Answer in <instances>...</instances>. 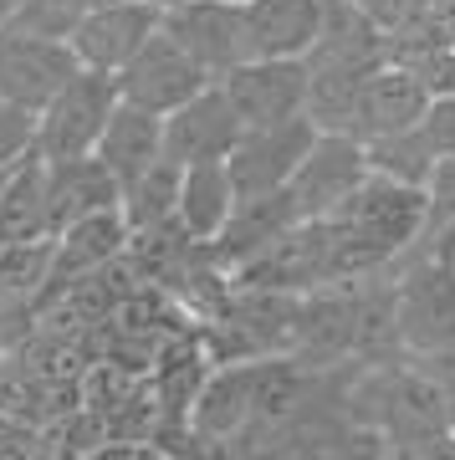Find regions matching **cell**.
Instances as JSON below:
<instances>
[{
	"label": "cell",
	"instance_id": "cell-1",
	"mask_svg": "<svg viewBox=\"0 0 455 460\" xmlns=\"http://www.w3.org/2000/svg\"><path fill=\"white\" fill-rule=\"evenodd\" d=\"M405 271L394 277V328L405 353L455 348V246L405 251Z\"/></svg>",
	"mask_w": 455,
	"mask_h": 460
},
{
	"label": "cell",
	"instance_id": "cell-2",
	"mask_svg": "<svg viewBox=\"0 0 455 460\" xmlns=\"http://www.w3.org/2000/svg\"><path fill=\"white\" fill-rule=\"evenodd\" d=\"M333 220L353 230L379 261H399L405 251H415V241L424 235L430 220V190L424 184H405L389 174H369L353 190V199L333 210Z\"/></svg>",
	"mask_w": 455,
	"mask_h": 460
},
{
	"label": "cell",
	"instance_id": "cell-3",
	"mask_svg": "<svg viewBox=\"0 0 455 460\" xmlns=\"http://www.w3.org/2000/svg\"><path fill=\"white\" fill-rule=\"evenodd\" d=\"M118 108V77L98 66H77L67 87L36 113V154L57 164V159H82L93 154Z\"/></svg>",
	"mask_w": 455,
	"mask_h": 460
},
{
	"label": "cell",
	"instance_id": "cell-4",
	"mask_svg": "<svg viewBox=\"0 0 455 460\" xmlns=\"http://www.w3.org/2000/svg\"><path fill=\"white\" fill-rule=\"evenodd\" d=\"M159 31H169L179 47L190 51L205 77L220 83L226 72L251 62L245 51V16L241 0H164L159 5Z\"/></svg>",
	"mask_w": 455,
	"mask_h": 460
},
{
	"label": "cell",
	"instance_id": "cell-5",
	"mask_svg": "<svg viewBox=\"0 0 455 460\" xmlns=\"http://www.w3.org/2000/svg\"><path fill=\"white\" fill-rule=\"evenodd\" d=\"M77 66L82 62L72 41L26 31V26H0V98L5 102H16L26 113H41Z\"/></svg>",
	"mask_w": 455,
	"mask_h": 460
},
{
	"label": "cell",
	"instance_id": "cell-6",
	"mask_svg": "<svg viewBox=\"0 0 455 460\" xmlns=\"http://www.w3.org/2000/svg\"><path fill=\"white\" fill-rule=\"evenodd\" d=\"M369 148L353 133H317V144L308 148V159L297 164L287 195H292L297 220H323V215L343 210L353 190L369 180Z\"/></svg>",
	"mask_w": 455,
	"mask_h": 460
},
{
	"label": "cell",
	"instance_id": "cell-7",
	"mask_svg": "<svg viewBox=\"0 0 455 460\" xmlns=\"http://www.w3.org/2000/svg\"><path fill=\"white\" fill-rule=\"evenodd\" d=\"M312 144H317V123L308 113L287 118V123H266V128H245L241 144L230 148V159H226L230 180H236V195L256 199V195L287 190Z\"/></svg>",
	"mask_w": 455,
	"mask_h": 460
},
{
	"label": "cell",
	"instance_id": "cell-8",
	"mask_svg": "<svg viewBox=\"0 0 455 460\" xmlns=\"http://www.w3.org/2000/svg\"><path fill=\"white\" fill-rule=\"evenodd\" d=\"M200 87H210L205 66L179 47L169 31H154L138 47V57L118 72V98L133 102V108H144V113H159V118L184 108Z\"/></svg>",
	"mask_w": 455,
	"mask_h": 460
},
{
	"label": "cell",
	"instance_id": "cell-9",
	"mask_svg": "<svg viewBox=\"0 0 455 460\" xmlns=\"http://www.w3.org/2000/svg\"><path fill=\"white\" fill-rule=\"evenodd\" d=\"M230 108L241 118V128H266V123H287V118L308 113V87L312 72L308 62H277V57H251L236 72L220 77Z\"/></svg>",
	"mask_w": 455,
	"mask_h": 460
},
{
	"label": "cell",
	"instance_id": "cell-10",
	"mask_svg": "<svg viewBox=\"0 0 455 460\" xmlns=\"http://www.w3.org/2000/svg\"><path fill=\"white\" fill-rule=\"evenodd\" d=\"M241 118L230 108L226 87L210 83L200 87L195 98L174 108V113L164 118V159L179 169L190 164H210V159H230V148L241 144Z\"/></svg>",
	"mask_w": 455,
	"mask_h": 460
},
{
	"label": "cell",
	"instance_id": "cell-11",
	"mask_svg": "<svg viewBox=\"0 0 455 460\" xmlns=\"http://www.w3.org/2000/svg\"><path fill=\"white\" fill-rule=\"evenodd\" d=\"M154 31H159V5L154 0H103L77 21V31L67 41H72L82 66H98V72L118 77Z\"/></svg>",
	"mask_w": 455,
	"mask_h": 460
},
{
	"label": "cell",
	"instance_id": "cell-12",
	"mask_svg": "<svg viewBox=\"0 0 455 460\" xmlns=\"http://www.w3.org/2000/svg\"><path fill=\"white\" fill-rule=\"evenodd\" d=\"M430 83H424L415 66L405 62H384L374 66L363 87H358V108H353V138L358 144H374V138H389V133L415 128L430 108Z\"/></svg>",
	"mask_w": 455,
	"mask_h": 460
},
{
	"label": "cell",
	"instance_id": "cell-13",
	"mask_svg": "<svg viewBox=\"0 0 455 460\" xmlns=\"http://www.w3.org/2000/svg\"><path fill=\"white\" fill-rule=\"evenodd\" d=\"M245 51L277 57V62H308L327 21V0H241Z\"/></svg>",
	"mask_w": 455,
	"mask_h": 460
},
{
	"label": "cell",
	"instance_id": "cell-14",
	"mask_svg": "<svg viewBox=\"0 0 455 460\" xmlns=\"http://www.w3.org/2000/svg\"><path fill=\"white\" fill-rule=\"evenodd\" d=\"M256 378H261V358H230L226 368L200 378L195 435L220 445V440L245 435V429L256 425Z\"/></svg>",
	"mask_w": 455,
	"mask_h": 460
},
{
	"label": "cell",
	"instance_id": "cell-15",
	"mask_svg": "<svg viewBox=\"0 0 455 460\" xmlns=\"http://www.w3.org/2000/svg\"><path fill=\"white\" fill-rule=\"evenodd\" d=\"M292 226H297V210H292V195H287V190L241 199V205H236V215H230V226L215 235L210 246H205V256H210L215 266L236 271V266L256 261L261 251H272Z\"/></svg>",
	"mask_w": 455,
	"mask_h": 460
},
{
	"label": "cell",
	"instance_id": "cell-16",
	"mask_svg": "<svg viewBox=\"0 0 455 460\" xmlns=\"http://www.w3.org/2000/svg\"><path fill=\"white\" fill-rule=\"evenodd\" d=\"M133 230L123 220V210H98V215H82L77 226H67L51 235V246H57V277L51 287H62V281H77V277H93V271H108V266L129 251Z\"/></svg>",
	"mask_w": 455,
	"mask_h": 460
},
{
	"label": "cell",
	"instance_id": "cell-17",
	"mask_svg": "<svg viewBox=\"0 0 455 460\" xmlns=\"http://www.w3.org/2000/svg\"><path fill=\"white\" fill-rule=\"evenodd\" d=\"M118 180L108 174L98 154H82V159H57L47 164V205H51V235L67 226H77L82 215H98L118 205Z\"/></svg>",
	"mask_w": 455,
	"mask_h": 460
},
{
	"label": "cell",
	"instance_id": "cell-18",
	"mask_svg": "<svg viewBox=\"0 0 455 460\" xmlns=\"http://www.w3.org/2000/svg\"><path fill=\"white\" fill-rule=\"evenodd\" d=\"M93 154L108 164V174L123 190V184H133L138 174H148L164 159V118L118 98V108H113V118H108V128H103Z\"/></svg>",
	"mask_w": 455,
	"mask_h": 460
},
{
	"label": "cell",
	"instance_id": "cell-19",
	"mask_svg": "<svg viewBox=\"0 0 455 460\" xmlns=\"http://www.w3.org/2000/svg\"><path fill=\"white\" fill-rule=\"evenodd\" d=\"M241 195H236V180H230L226 159H210V164H190L179 174V226L190 241L210 246L215 235L230 226Z\"/></svg>",
	"mask_w": 455,
	"mask_h": 460
},
{
	"label": "cell",
	"instance_id": "cell-20",
	"mask_svg": "<svg viewBox=\"0 0 455 460\" xmlns=\"http://www.w3.org/2000/svg\"><path fill=\"white\" fill-rule=\"evenodd\" d=\"M51 235V205H47V159L31 154L11 169L5 195H0V246L11 241H47Z\"/></svg>",
	"mask_w": 455,
	"mask_h": 460
},
{
	"label": "cell",
	"instance_id": "cell-21",
	"mask_svg": "<svg viewBox=\"0 0 455 460\" xmlns=\"http://www.w3.org/2000/svg\"><path fill=\"white\" fill-rule=\"evenodd\" d=\"M179 174L184 169L159 159V164L138 174L133 184H123V195H118V210L129 220V230H159V226H174L179 220Z\"/></svg>",
	"mask_w": 455,
	"mask_h": 460
},
{
	"label": "cell",
	"instance_id": "cell-22",
	"mask_svg": "<svg viewBox=\"0 0 455 460\" xmlns=\"http://www.w3.org/2000/svg\"><path fill=\"white\" fill-rule=\"evenodd\" d=\"M369 148V169L374 174H389V180H405V184H430V174H435V154H430V144H424L420 123L405 133H389V138H374Z\"/></svg>",
	"mask_w": 455,
	"mask_h": 460
},
{
	"label": "cell",
	"instance_id": "cell-23",
	"mask_svg": "<svg viewBox=\"0 0 455 460\" xmlns=\"http://www.w3.org/2000/svg\"><path fill=\"white\" fill-rule=\"evenodd\" d=\"M36 154V113L0 98V169L21 164Z\"/></svg>",
	"mask_w": 455,
	"mask_h": 460
},
{
	"label": "cell",
	"instance_id": "cell-24",
	"mask_svg": "<svg viewBox=\"0 0 455 460\" xmlns=\"http://www.w3.org/2000/svg\"><path fill=\"white\" fill-rule=\"evenodd\" d=\"M420 133L435 159H455V93H435L420 118Z\"/></svg>",
	"mask_w": 455,
	"mask_h": 460
},
{
	"label": "cell",
	"instance_id": "cell-25",
	"mask_svg": "<svg viewBox=\"0 0 455 460\" xmlns=\"http://www.w3.org/2000/svg\"><path fill=\"white\" fill-rule=\"evenodd\" d=\"M31 317H36V296H26V292L0 281V348L26 338L31 332Z\"/></svg>",
	"mask_w": 455,
	"mask_h": 460
},
{
	"label": "cell",
	"instance_id": "cell-26",
	"mask_svg": "<svg viewBox=\"0 0 455 460\" xmlns=\"http://www.w3.org/2000/svg\"><path fill=\"white\" fill-rule=\"evenodd\" d=\"M26 5H31V0H0V26H5V21H16Z\"/></svg>",
	"mask_w": 455,
	"mask_h": 460
},
{
	"label": "cell",
	"instance_id": "cell-27",
	"mask_svg": "<svg viewBox=\"0 0 455 460\" xmlns=\"http://www.w3.org/2000/svg\"><path fill=\"white\" fill-rule=\"evenodd\" d=\"M11 169H16V164H11ZM11 169H0V195H5V180H11Z\"/></svg>",
	"mask_w": 455,
	"mask_h": 460
},
{
	"label": "cell",
	"instance_id": "cell-28",
	"mask_svg": "<svg viewBox=\"0 0 455 460\" xmlns=\"http://www.w3.org/2000/svg\"><path fill=\"white\" fill-rule=\"evenodd\" d=\"M154 5H164V0H154Z\"/></svg>",
	"mask_w": 455,
	"mask_h": 460
}]
</instances>
